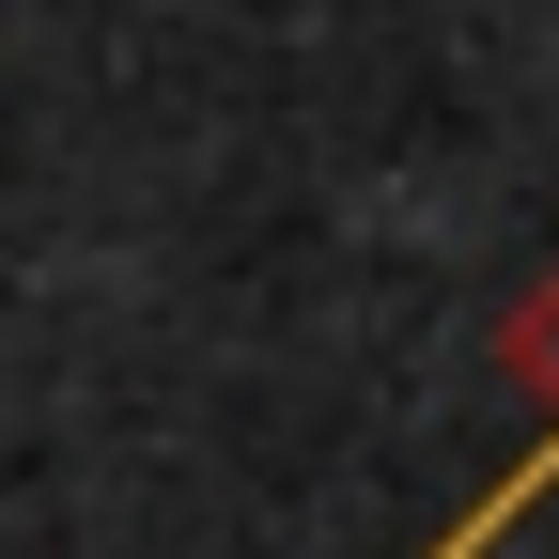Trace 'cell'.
Segmentation results:
<instances>
[{"label":"cell","instance_id":"obj_1","mask_svg":"<svg viewBox=\"0 0 559 559\" xmlns=\"http://www.w3.org/2000/svg\"><path fill=\"white\" fill-rule=\"evenodd\" d=\"M498 373H513V389L559 419V280H528V296L498 311Z\"/></svg>","mask_w":559,"mask_h":559}]
</instances>
